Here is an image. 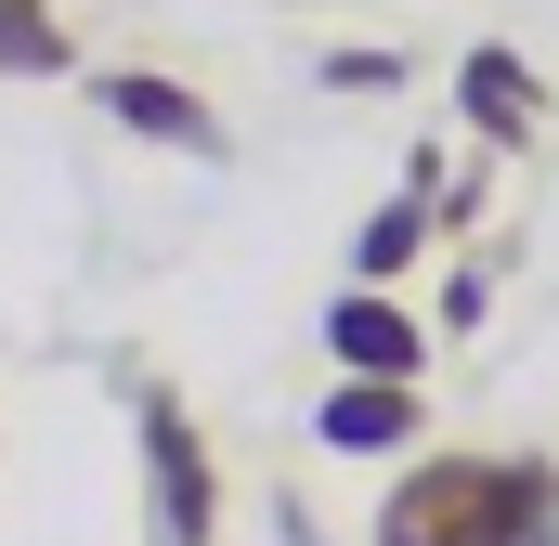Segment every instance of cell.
Wrapping results in <instances>:
<instances>
[{"label":"cell","mask_w":559,"mask_h":546,"mask_svg":"<svg viewBox=\"0 0 559 546\" xmlns=\"http://www.w3.org/2000/svg\"><path fill=\"white\" fill-rule=\"evenodd\" d=\"M365 546H559V455L534 442H417L378 482Z\"/></svg>","instance_id":"1"},{"label":"cell","mask_w":559,"mask_h":546,"mask_svg":"<svg viewBox=\"0 0 559 546\" xmlns=\"http://www.w3.org/2000/svg\"><path fill=\"white\" fill-rule=\"evenodd\" d=\"M131 455H143V546H222V442L169 378H131Z\"/></svg>","instance_id":"2"},{"label":"cell","mask_w":559,"mask_h":546,"mask_svg":"<svg viewBox=\"0 0 559 546\" xmlns=\"http://www.w3.org/2000/svg\"><path fill=\"white\" fill-rule=\"evenodd\" d=\"M92 105H105L131 143H156V156H195V169H222V156H235L222 105H209L195 79H169V66H92Z\"/></svg>","instance_id":"3"},{"label":"cell","mask_w":559,"mask_h":546,"mask_svg":"<svg viewBox=\"0 0 559 546\" xmlns=\"http://www.w3.org/2000/svg\"><path fill=\"white\" fill-rule=\"evenodd\" d=\"M312 442L325 455H378V468H404L429 442V378H338L325 404H312Z\"/></svg>","instance_id":"4"},{"label":"cell","mask_w":559,"mask_h":546,"mask_svg":"<svg viewBox=\"0 0 559 546\" xmlns=\"http://www.w3.org/2000/svg\"><path fill=\"white\" fill-rule=\"evenodd\" d=\"M455 118H468V143H495V156H534L547 143V79L508 39H468L455 52Z\"/></svg>","instance_id":"5"},{"label":"cell","mask_w":559,"mask_h":546,"mask_svg":"<svg viewBox=\"0 0 559 546\" xmlns=\"http://www.w3.org/2000/svg\"><path fill=\"white\" fill-rule=\"evenodd\" d=\"M325 352H338V378H429V312H404V286H338Z\"/></svg>","instance_id":"6"},{"label":"cell","mask_w":559,"mask_h":546,"mask_svg":"<svg viewBox=\"0 0 559 546\" xmlns=\"http://www.w3.org/2000/svg\"><path fill=\"white\" fill-rule=\"evenodd\" d=\"M429 235H442V222H429V195L404 182L391 209H365V235H352V286H404V273L429 261Z\"/></svg>","instance_id":"7"},{"label":"cell","mask_w":559,"mask_h":546,"mask_svg":"<svg viewBox=\"0 0 559 546\" xmlns=\"http://www.w3.org/2000/svg\"><path fill=\"white\" fill-rule=\"evenodd\" d=\"M0 79H79L66 0H0Z\"/></svg>","instance_id":"8"},{"label":"cell","mask_w":559,"mask_h":546,"mask_svg":"<svg viewBox=\"0 0 559 546\" xmlns=\"http://www.w3.org/2000/svg\"><path fill=\"white\" fill-rule=\"evenodd\" d=\"M325 92H404V52L391 39H352V52H325Z\"/></svg>","instance_id":"9"},{"label":"cell","mask_w":559,"mask_h":546,"mask_svg":"<svg viewBox=\"0 0 559 546\" xmlns=\"http://www.w3.org/2000/svg\"><path fill=\"white\" fill-rule=\"evenodd\" d=\"M481 312H495V273H481V261H455V273H442V312H429V325H442V339H468Z\"/></svg>","instance_id":"10"}]
</instances>
